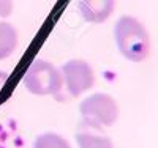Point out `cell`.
<instances>
[{"mask_svg":"<svg viewBox=\"0 0 158 148\" xmlns=\"http://www.w3.org/2000/svg\"><path fill=\"white\" fill-rule=\"evenodd\" d=\"M114 36L118 50L127 60L142 62L150 50L149 33L136 18L122 16L114 27Z\"/></svg>","mask_w":158,"mask_h":148,"instance_id":"cell-1","label":"cell"},{"mask_svg":"<svg viewBox=\"0 0 158 148\" xmlns=\"http://www.w3.org/2000/svg\"><path fill=\"white\" fill-rule=\"evenodd\" d=\"M24 84L32 95L59 96V91L63 87V77L60 70H57L49 62L35 60L24 76Z\"/></svg>","mask_w":158,"mask_h":148,"instance_id":"cell-2","label":"cell"},{"mask_svg":"<svg viewBox=\"0 0 158 148\" xmlns=\"http://www.w3.org/2000/svg\"><path fill=\"white\" fill-rule=\"evenodd\" d=\"M84 123L92 128L112 126L118 117V107L114 98L106 93H95L79 106Z\"/></svg>","mask_w":158,"mask_h":148,"instance_id":"cell-3","label":"cell"},{"mask_svg":"<svg viewBox=\"0 0 158 148\" xmlns=\"http://www.w3.org/2000/svg\"><path fill=\"white\" fill-rule=\"evenodd\" d=\"M62 77L65 80L68 93L73 98H77L81 93L92 88L95 84V76L92 66L84 60H70L62 66Z\"/></svg>","mask_w":158,"mask_h":148,"instance_id":"cell-4","label":"cell"},{"mask_svg":"<svg viewBox=\"0 0 158 148\" xmlns=\"http://www.w3.org/2000/svg\"><path fill=\"white\" fill-rule=\"evenodd\" d=\"M77 8L84 21L92 24H101L111 16L115 3L112 0H82V2H77Z\"/></svg>","mask_w":158,"mask_h":148,"instance_id":"cell-5","label":"cell"},{"mask_svg":"<svg viewBox=\"0 0 158 148\" xmlns=\"http://www.w3.org/2000/svg\"><path fill=\"white\" fill-rule=\"evenodd\" d=\"M18 47V32L8 22H0V60H5Z\"/></svg>","mask_w":158,"mask_h":148,"instance_id":"cell-6","label":"cell"},{"mask_svg":"<svg viewBox=\"0 0 158 148\" xmlns=\"http://www.w3.org/2000/svg\"><path fill=\"white\" fill-rule=\"evenodd\" d=\"M76 140L79 148H114V143L109 137L103 136V134H94L90 131L77 132Z\"/></svg>","mask_w":158,"mask_h":148,"instance_id":"cell-7","label":"cell"},{"mask_svg":"<svg viewBox=\"0 0 158 148\" xmlns=\"http://www.w3.org/2000/svg\"><path fill=\"white\" fill-rule=\"evenodd\" d=\"M33 148H71V145L63 137H60L59 134L46 132L35 139Z\"/></svg>","mask_w":158,"mask_h":148,"instance_id":"cell-8","label":"cell"},{"mask_svg":"<svg viewBox=\"0 0 158 148\" xmlns=\"http://www.w3.org/2000/svg\"><path fill=\"white\" fill-rule=\"evenodd\" d=\"M13 11V3L8 0H0V18H6Z\"/></svg>","mask_w":158,"mask_h":148,"instance_id":"cell-9","label":"cell"},{"mask_svg":"<svg viewBox=\"0 0 158 148\" xmlns=\"http://www.w3.org/2000/svg\"><path fill=\"white\" fill-rule=\"evenodd\" d=\"M6 80H8V73L0 71V90L3 88V85L6 84Z\"/></svg>","mask_w":158,"mask_h":148,"instance_id":"cell-10","label":"cell"}]
</instances>
